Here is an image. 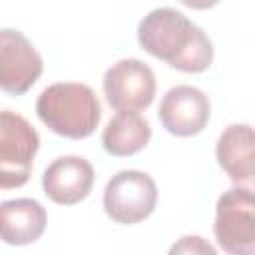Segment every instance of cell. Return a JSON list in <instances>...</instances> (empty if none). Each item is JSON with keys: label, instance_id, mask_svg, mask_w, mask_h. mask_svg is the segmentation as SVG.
<instances>
[{"label": "cell", "instance_id": "cell-6", "mask_svg": "<svg viewBox=\"0 0 255 255\" xmlns=\"http://www.w3.org/2000/svg\"><path fill=\"white\" fill-rule=\"evenodd\" d=\"M102 88L116 112H141L155 98V76L141 60L124 58L106 70Z\"/></svg>", "mask_w": 255, "mask_h": 255}, {"label": "cell", "instance_id": "cell-2", "mask_svg": "<svg viewBox=\"0 0 255 255\" xmlns=\"http://www.w3.org/2000/svg\"><path fill=\"white\" fill-rule=\"evenodd\" d=\"M42 124L70 139L90 137L102 120V106L94 90L80 82H58L42 90L36 100Z\"/></svg>", "mask_w": 255, "mask_h": 255}, {"label": "cell", "instance_id": "cell-14", "mask_svg": "<svg viewBox=\"0 0 255 255\" xmlns=\"http://www.w3.org/2000/svg\"><path fill=\"white\" fill-rule=\"evenodd\" d=\"M179 2L191 10H209L219 4V0H179Z\"/></svg>", "mask_w": 255, "mask_h": 255}, {"label": "cell", "instance_id": "cell-8", "mask_svg": "<svg viewBox=\"0 0 255 255\" xmlns=\"http://www.w3.org/2000/svg\"><path fill=\"white\" fill-rule=\"evenodd\" d=\"M159 122L171 135L191 137L203 131L209 122L211 106L207 96L193 86H175L165 92L157 110Z\"/></svg>", "mask_w": 255, "mask_h": 255}, {"label": "cell", "instance_id": "cell-5", "mask_svg": "<svg viewBox=\"0 0 255 255\" xmlns=\"http://www.w3.org/2000/svg\"><path fill=\"white\" fill-rule=\"evenodd\" d=\"M157 203V185L149 173L122 169L106 183L104 211L120 225H135L147 219Z\"/></svg>", "mask_w": 255, "mask_h": 255}, {"label": "cell", "instance_id": "cell-1", "mask_svg": "<svg viewBox=\"0 0 255 255\" xmlns=\"http://www.w3.org/2000/svg\"><path fill=\"white\" fill-rule=\"evenodd\" d=\"M137 42L153 58L185 74H201L213 62L207 34L175 8H155L137 24Z\"/></svg>", "mask_w": 255, "mask_h": 255}, {"label": "cell", "instance_id": "cell-13", "mask_svg": "<svg viewBox=\"0 0 255 255\" xmlns=\"http://www.w3.org/2000/svg\"><path fill=\"white\" fill-rule=\"evenodd\" d=\"M169 253H209V255H215V247L209 245L199 235H185L169 249Z\"/></svg>", "mask_w": 255, "mask_h": 255}, {"label": "cell", "instance_id": "cell-4", "mask_svg": "<svg viewBox=\"0 0 255 255\" xmlns=\"http://www.w3.org/2000/svg\"><path fill=\"white\" fill-rule=\"evenodd\" d=\"M40 147L34 126L20 114H0V187H22L32 173V161Z\"/></svg>", "mask_w": 255, "mask_h": 255}, {"label": "cell", "instance_id": "cell-7", "mask_svg": "<svg viewBox=\"0 0 255 255\" xmlns=\"http://www.w3.org/2000/svg\"><path fill=\"white\" fill-rule=\"evenodd\" d=\"M42 56L18 30L0 32V86L10 96L26 94L42 76Z\"/></svg>", "mask_w": 255, "mask_h": 255}, {"label": "cell", "instance_id": "cell-3", "mask_svg": "<svg viewBox=\"0 0 255 255\" xmlns=\"http://www.w3.org/2000/svg\"><path fill=\"white\" fill-rule=\"evenodd\" d=\"M213 233L231 255H255V193L243 187L223 191L215 205Z\"/></svg>", "mask_w": 255, "mask_h": 255}, {"label": "cell", "instance_id": "cell-9", "mask_svg": "<svg viewBox=\"0 0 255 255\" xmlns=\"http://www.w3.org/2000/svg\"><path fill=\"white\" fill-rule=\"evenodd\" d=\"M215 157L235 187L255 193V128L231 124L217 137Z\"/></svg>", "mask_w": 255, "mask_h": 255}, {"label": "cell", "instance_id": "cell-11", "mask_svg": "<svg viewBox=\"0 0 255 255\" xmlns=\"http://www.w3.org/2000/svg\"><path fill=\"white\" fill-rule=\"evenodd\" d=\"M48 223L46 209L40 201L18 197L2 201L0 205V233L8 245H30L42 237Z\"/></svg>", "mask_w": 255, "mask_h": 255}, {"label": "cell", "instance_id": "cell-10", "mask_svg": "<svg viewBox=\"0 0 255 255\" xmlns=\"http://www.w3.org/2000/svg\"><path fill=\"white\" fill-rule=\"evenodd\" d=\"M94 187V167L86 157L62 155L54 159L42 175L44 193L58 205H76Z\"/></svg>", "mask_w": 255, "mask_h": 255}, {"label": "cell", "instance_id": "cell-12", "mask_svg": "<svg viewBox=\"0 0 255 255\" xmlns=\"http://www.w3.org/2000/svg\"><path fill=\"white\" fill-rule=\"evenodd\" d=\"M149 137V122L139 112H118L104 128L102 145L110 155L128 157L141 151Z\"/></svg>", "mask_w": 255, "mask_h": 255}]
</instances>
